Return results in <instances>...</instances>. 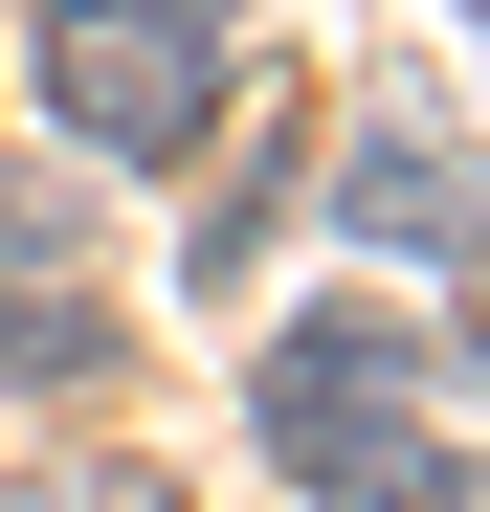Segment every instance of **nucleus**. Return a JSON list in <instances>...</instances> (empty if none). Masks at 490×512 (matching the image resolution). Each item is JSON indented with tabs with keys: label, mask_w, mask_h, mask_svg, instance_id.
I'll use <instances>...</instances> for the list:
<instances>
[{
	"label": "nucleus",
	"mask_w": 490,
	"mask_h": 512,
	"mask_svg": "<svg viewBox=\"0 0 490 512\" xmlns=\"http://www.w3.org/2000/svg\"><path fill=\"white\" fill-rule=\"evenodd\" d=\"M245 423L312 512H468V446L424 423V312H290L245 357Z\"/></svg>",
	"instance_id": "1"
},
{
	"label": "nucleus",
	"mask_w": 490,
	"mask_h": 512,
	"mask_svg": "<svg viewBox=\"0 0 490 512\" xmlns=\"http://www.w3.org/2000/svg\"><path fill=\"white\" fill-rule=\"evenodd\" d=\"M45 112L134 156V179H179V156L223 134V45H201V0H45Z\"/></svg>",
	"instance_id": "2"
},
{
	"label": "nucleus",
	"mask_w": 490,
	"mask_h": 512,
	"mask_svg": "<svg viewBox=\"0 0 490 512\" xmlns=\"http://www.w3.org/2000/svg\"><path fill=\"white\" fill-rule=\"evenodd\" d=\"M335 223L379 245V268H490V156L424 134V112H379V134H357V179H335Z\"/></svg>",
	"instance_id": "3"
},
{
	"label": "nucleus",
	"mask_w": 490,
	"mask_h": 512,
	"mask_svg": "<svg viewBox=\"0 0 490 512\" xmlns=\"http://www.w3.org/2000/svg\"><path fill=\"white\" fill-rule=\"evenodd\" d=\"M268 223H290V134H245V179H201V290L268 268Z\"/></svg>",
	"instance_id": "4"
},
{
	"label": "nucleus",
	"mask_w": 490,
	"mask_h": 512,
	"mask_svg": "<svg viewBox=\"0 0 490 512\" xmlns=\"http://www.w3.org/2000/svg\"><path fill=\"white\" fill-rule=\"evenodd\" d=\"M0 512H179V468H112V446L90 468H0Z\"/></svg>",
	"instance_id": "5"
},
{
	"label": "nucleus",
	"mask_w": 490,
	"mask_h": 512,
	"mask_svg": "<svg viewBox=\"0 0 490 512\" xmlns=\"http://www.w3.org/2000/svg\"><path fill=\"white\" fill-rule=\"evenodd\" d=\"M468 23H490V0H468Z\"/></svg>",
	"instance_id": "6"
}]
</instances>
